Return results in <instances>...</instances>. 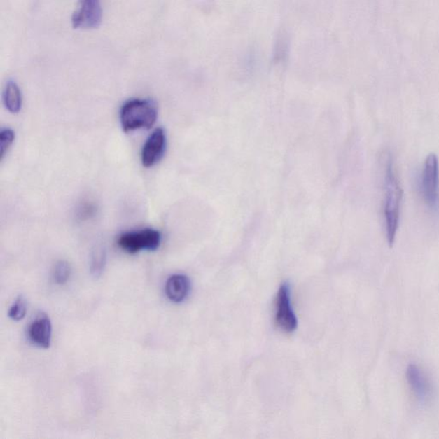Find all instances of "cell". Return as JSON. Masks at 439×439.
I'll return each mask as SVG.
<instances>
[{"label":"cell","instance_id":"cell-1","mask_svg":"<svg viewBox=\"0 0 439 439\" xmlns=\"http://www.w3.org/2000/svg\"><path fill=\"white\" fill-rule=\"evenodd\" d=\"M384 188L385 224H386L388 243L389 246H392L395 242L397 229H398L400 209L403 192L391 161H389L386 167Z\"/></svg>","mask_w":439,"mask_h":439},{"label":"cell","instance_id":"cell-2","mask_svg":"<svg viewBox=\"0 0 439 439\" xmlns=\"http://www.w3.org/2000/svg\"><path fill=\"white\" fill-rule=\"evenodd\" d=\"M158 116V111L154 102L144 99H132L122 106L120 120L123 131L130 132L152 127Z\"/></svg>","mask_w":439,"mask_h":439},{"label":"cell","instance_id":"cell-3","mask_svg":"<svg viewBox=\"0 0 439 439\" xmlns=\"http://www.w3.org/2000/svg\"><path fill=\"white\" fill-rule=\"evenodd\" d=\"M161 242V234L152 228L124 232L118 239V246L129 254L139 253L142 251H156Z\"/></svg>","mask_w":439,"mask_h":439},{"label":"cell","instance_id":"cell-4","mask_svg":"<svg viewBox=\"0 0 439 439\" xmlns=\"http://www.w3.org/2000/svg\"><path fill=\"white\" fill-rule=\"evenodd\" d=\"M102 8L101 0H79L71 17L74 29H93L102 24Z\"/></svg>","mask_w":439,"mask_h":439},{"label":"cell","instance_id":"cell-5","mask_svg":"<svg viewBox=\"0 0 439 439\" xmlns=\"http://www.w3.org/2000/svg\"><path fill=\"white\" fill-rule=\"evenodd\" d=\"M439 169L438 156L431 153L426 159L422 172L424 200L431 209L438 207Z\"/></svg>","mask_w":439,"mask_h":439},{"label":"cell","instance_id":"cell-6","mask_svg":"<svg viewBox=\"0 0 439 439\" xmlns=\"http://www.w3.org/2000/svg\"><path fill=\"white\" fill-rule=\"evenodd\" d=\"M406 377L408 385L416 399L422 405L431 402L433 396V388L430 379L417 365L407 366Z\"/></svg>","mask_w":439,"mask_h":439},{"label":"cell","instance_id":"cell-7","mask_svg":"<svg viewBox=\"0 0 439 439\" xmlns=\"http://www.w3.org/2000/svg\"><path fill=\"white\" fill-rule=\"evenodd\" d=\"M276 322L281 330L291 333L297 328V319L290 300L288 284L281 286L277 299Z\"/></svg>","mask_w":439,"mask_h":439},{"label":"cell","instance_id":"cell-8","mask_svg":"<svg viewBox=\"0 0 439 439\" xmlns=\"http://www.w3.org/2000/svg\"><path fill=\"white\" fill-rule=\"evenodd\" d=\"M167 137L162 128L155 129L147 140L145 141L141 161L144 167H152L156 165L163 158L166 151Z\"/></svg>","mask_w":439,"mask_h":439},{"label":"cell","instance_id":"cell-9","mask_svg":"<svg viewBox=\"0 0 439 439\" xmlns=\"http://www.w3.org/2000/svg\"><path fill=\"white\" fill-rule=\"evenodd\" d=\"M28 335L33 344L48 349L51 346L52 323L45 313H40L29 324Z\"/></svg>","mask_w":439,"mask_h":439},{"label":"cell","instance_id":"cell-10","mask_svg":"<svg viewBox=\"0 0 439 439\" xmlns=\"http://www.w3.org/2000/svg\"><path fill=\"white\" fill-rule=\"evenodd\" d=\"M190 289L189 278L184 274H174L167 279L166 295L172 302L181 303L188 296Z\"/></svg>","mask_w":439,"mask_h":439},{"label":"cell","instance_id":"cell-11","mask_svg":"<svg viewBox=\"0 0 439 439\" xmlns=\"http://www.w3.org/2000/svg\"><path fill=\"white\" fill-rule=\"evenodd\" d=\"M4 104L9 112L17 113L22 109V97L20 89L14 81L7 82L3 92Z\"/></svg>","mask_w":439,"mask_h":439},{"label":"cell","instance_id":"cell-12","mask_svg":"<svg viewBox=\"0 0 439 439\" xmlns=\"http://www.w3.org/2000/svg\"><path fill=\"white\" fill-rule=\"evenodd\" d=\"M106 265V253L103 247H98L93 251L90 259V273L95 278H99L104 272Z\"/></svg>","mask_w":439,"mask_h":439},{"label":"cell","instance_id":"cell-13","mask_svg":"<svg viewBox=\"0 0 439 439\" xmlns=\"http://www.w3.org/2000/svg\"><path fill=\"white\" fill-rule=\"evenodd\" d=\"M71 268L70 263L67 261H60L56 263L53 269V277L55 284L63 285L67 284L71 277Z\"/></svg>","mask_w":439,"mask_h":439},{"label":"cell","instance_id":"cell-14","mask_svg":"<svg viewBox=\"0 0 439 439\" xmlns=\"http://www.w3.org/2000/svg\"><path fill=\"white\" fill-rule=\"evenodd\" d=\"M27 313V301L22 295H19L15 302L11 305L8 315L13 321H21L25 318Z\"/></svg>","mask_w":439,"mask_h":439},{"label":"cell","instance_id":"cell-15","mask_svg":"<svg viewBox=\"0 0 439 439\" xmlns=\"http://www.w3.org/2000/svg\"><path fill=\"white\" fill-rule=\"evenodd\" d=\"M15 140V133L9 128L3 129L0 132V148H1V159L5 158Z\"/></svg>","mask_w":439,"mask_h":439},{"label":"cell","instance_id":"cell-16","mask_svg":"<svg viewBox=\"0 0 439 439\" xmlns=\"http://www.w3.org/2000/svg\"><path fill=\"white\" fill-rule=\"evenodd\" d=\"M93 213H94L93 206L90 204H85V206H83L81 209H79V217H81V218L83 219H85V217L86 218H89V216H92Z\"/></svg>","mask_w":439,"mask_h":439}]
</instances>
